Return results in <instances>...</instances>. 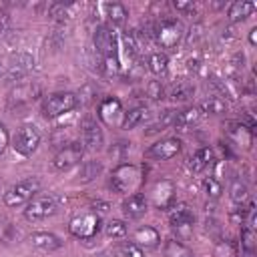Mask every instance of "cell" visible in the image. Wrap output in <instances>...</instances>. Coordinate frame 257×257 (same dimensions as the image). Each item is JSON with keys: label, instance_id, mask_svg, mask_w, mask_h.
<instances>
[{"label": "cell", "instance_id": "obj_1", "mask_svg": "<svg viewBox=\"0 0 257 257\" xmlns=\"http://www.w3.org/2000/svg\"><path fill=\"white\" fill-rule=\"evenodd\" d=\"M78 106V96L74 92H68V90H60V92H52L48 94L44 100H42V114L46 118H56V116H62L70 110H74Z\"/></svg>", "mask_w": 257, "mask_h": 257}, {"label": "cell", "instance_id": "obj_2", "mask_svg": "<svg viewBox=\"0 0 257 257\" xmlns=\"http://www.w3.org/2000/svg\"><path fill=\"white\" fill-rule=\"evenodd\" d=\"M141 171H139V167H135V165H131V163H122V165H118L114 171H112V175H110V187L116 191V193H122V195H133L137 189H139V185H141Z\"/></svg>", "mask_w": 257, "mask_h": 257}, {"label": "cell", "instance_id": "obj_3", "mask_svg": "<svg viewBox=\"0 0 257 257\" xmlns=\"http://www.w3.org/2000/svg\"><path fill=\"white\" fill-rule=\"evenodd\" d=\"M40 179L38 177H28L22 179L20 183L12 185L6 193H4V205L6 207H20L24 203H28L30 199H34L40 193Z\"/></svg>", "mask_w": 257, "mask_h": 257}, {"label": "cell", "instance_id": "obj_4", "mask_svg": "<svg viewBox=\"0 0 257 257\" xmlns=\"http://www.w3.org/2000/svg\"><path fill=\"white\" fill-rule=\"evenodd\" d=\"M58 211V197L54 193H38L28 201L24 209V217L28 221H44Z\"/></svg>", "mask_w": 257, "mask_h": 257}, {"label": "cell", "instance_id": "obj_5", "mask_svg": "<svg viewBox=\"0 0 257 257\" xmlns=\"http://www.w3.org/2000/svg\"><path fill=\"white\" fill-rule=\"evenodd\" d=\"M40 145V133L34 124H22L20 128H16L14 137H12V149L22 155V157H30Z\"/></svg>", "mask_w": 257, "mask_h": 257}, {"label": "cell", "instance_id": "obj_6", "mask_svg": "<svg viewBox=\"0 0 257 257\" xmlns=\"http://www.w3.org/2000/svg\"><path fill=\"white\" fill-rule=\"evenodd\" d=\"M68 231L76 239H92L100 231V217L96 213H80L70 219Z\"/></svg>", "mask_w": 257, "mask_h": 257}, {"label": "cell", "instance_id": "obj_7", "mask_svg": "<svg viewBox=\"0 0 257 257\" xmlns=\"http://www.w3.org/2000/svg\"><path fill=\"white\" fill-rule=\"evenodd\" d=\"M155 36L163 48H175L183 38V24L177 18H163L155 28Z\"/></svg>", "mask_w": 257, "mask_h": 257}, {"label": "cell", "instance_id": "obj_8", "mask_svg": "<svg viewBox=\"0 0 257 257\" xmlns=\"http://www.w3.org/2000/svg\"><path fill=\"white\" fill-rule=\"evenodd\" d=\"M40 84L38 82H24V84H18L16 88L10 90L8 94V106L14 110L18 108H24L28 104H32L38 96H40Z\"/></svg>", "mask_w": 257, "mask_h": 257}, {"label": "cell", "instance_id": "obj_9", "mask_svg": "<svg viewBox=\"0 0 257 257\" xmlns=\"http://www.w3.org/2000/svg\"><path fill=\"white\" fill-rule=\"evenodd\" d=\"M92 42H94L96 52L102 58H116V36L106 24L96 26V30L92 34Z\"/></svg>", "mask_w": 257, "mask_h": 257}, {"label": "cell", "instance_id": "obj_10", "mask_svg": "<svg viewBox=\"0 0 257 257\" xmlns=\"http://www.w3.org/2000/svg\"><path fill=\"white\" fill-rule=\"evenodd\" d=\"M82 153H84V149H82L80 143H68V145H64V147L54 155L52 165H54L56 171H68V169L80 165Z\"/></svg>", "mask_w": 257, "mask_h": 257}, {"label": "cell", "instance_id": "obj_11", "mask_svg": "<svg viewBox=\"0 0 257 257\" xmlns=\"http://www.w3.org/2000/svg\"><path fill=\"white\" fill-rule=\"evenodd\" d=\"M96 114H98V118H100L104 124H108V126H120V124H122V116H124L122 104H120V100L114 98V96L102 98L100 104H98Z\"/></svg>", "mask_w": 257, "mask_h": 257}, {"label": "cell", "instance_id": "obj_12", "mask_svg": "<svg viewBox=\"0 0 257 257\" xmlns=\"http://www.w3.org/2000/svg\"><path fill=\"white\" fill-rule=\"evenodd\" d=\"M32 66H34V60H32V56H30L28 52H16V54L10 58V62H8L6 80L18 82V80L26 78V76L30 74Z\"/></svg>", "mask_w": 257, "mask_h": 257}, {"label": "cell", "instance_id": "obj_13", "mask_svg": "<svg viewBox=\"0 0 257 257\" xmlns=\"http://www.w3.org/2000/svg\"><path fill=\"white\" fill-rule=\"evenodd\" d=\"M80 133H82V143L90 149V151H100L102 145H104V135H102V128L100 124L86 116L82 122H80Z\"/></svg>", "mask_w": 257, "mask_h": 257}, {"label": "cell", "instance_id": "obj_14", "mask_svg": "<svg viewBox=\"0 0 257 257\" xmlns=\"http://www.w3.org/2000/svg\"><path fill=\"white\" fill-rule=\"evenodd\" d=\"M181 153V141L179 139H163V141H157L155 145H151L147 149V157L149 159H155V161H167V159H173Z\"/></svg>", "mask_w": 257, "mask_h": 257}, {"label": "cell", "instance_id": "obj_15", "mask_svg": "<svg viewBox=\"0 0 257 257\" xmlns=\"http://www.w3.org/2000/svg\"><path fill=\"white\" fill-rule=\"evenodd\" d=\"M169 223L175 229H185L195 223V213L187 203H177L169 211Z\"/></svg>", "mask_w": 257, "mask_h": 257}, {"label": "cell", "instance_id": "obj_16", "mask_svg": "<svg viewBox=\"0 0 257 257\" xmlns=\"http://www.w3.org/2000/svg\"><path fill=\"white\" fill-rule=\"evenodd\" d=\"M149 209V201L143 193H133L122 201V213L128 219H141Z\"/></svg>", "mask_w": 257, "mask_h": 257}, {"label": "cell", "instance_id": "obj_17", "mask_svg": "<svg viewBox=\"0 0 257 257\" xmlns=\"http://www.w3.org/2000/svg\"><path fill=\"white\" fill-rule=\"evenodd\" d=\"M173 197H175V185L167 179H161L155 189H153V203L155 207L159 209H169V205L173 203Z\"/></svg>", "mask_w": 257, "mask_h": 257}, {"label": "cell", "instance_id": "obj_18", "mask_svg": "<svg viewBox=\"0 0 257 257\" xmlns=\"http://www.w3.org/2000/svg\"><path fill=\"white\" fill-rule=\"evenodd\" d=\"M227 135H229V139L235 143V145H239V147H245V149H249L251 147V143H253V133H251V128L245 124V122H227Z\"/></svg>", "mask_w": 257, "mask_h": 257}, {"label": "cell", "instance_id": "obj_19", "mask_svg": "<svg viewBox=\"0 0 257 257\" xmlns=\"http://www.w3.org/2000/svg\"><path fill=\"white\" fill-rule=\"evenodd\" d=\"M159 241H161L159 231H157L155 227H149V225L139 227V229L135 231V235H133V243L139 245L141 249H143V247H145V249H153V247L159 245Z\"/></svg>", "mask_w": 257, "mask_h": 257}, {"label": "cell", "instance_id": "obj_20", "mask_svg": "<svg viewBox=\"0 0 257 257\" xmlns=\"http://www.w3.org/2000/svg\"><path fill=\"white\" fill-rule=\"evenodd\" d=\"M30 243H32L36 249H42V251H56V249L62 247L60 237H56L54 233H48V231L32 233V235H30Z\"/></svg>", "mask_w": 257, "mask_h": 257}, {"label": "cell", "instance_id": "obj_21", "mask_svg": "<svg viewBox=\"0 0 257 257\" xmlns=\"http://www.w3.org/2000/svg\"><path fill=\"white\" fill-rule=\"evenodd\" d=\"M201 114H203V112H201L199 108H195V106L177 110L173 126H177V128H181V131H187V128H191L193 124H197V122L201 120Z\"/></svg>", "mask_w": 257, "mask_h": 257}, {"label": "cell", "instance_id": "obj_22", "mask_svg": "<svg viewBox=\"0 0 257 257\" xmlns=\"http://www.w3.org/2000/svg\"><path fill=\"white\" fill-rule=\"evenodd\" d=\"M253 10H255V4L253 2H249V0H235L229 6L227 16H229L231 22H243L245 18H249L253 14Z\"/></svg>", "mask_w": 257, "mask_h": 257}, {"label": "cell", "instance_id": "obj_23", "mask_svg": "<svg viewBox=\"0 0 257 257\" xmlns=\"http://www.w3.org/2000/svg\"><path fill=\"white\" fill-rule=\"evenodd\" d=\"M213 161V151L209 147H201L199 151L193 153V157L189 159V169L193 173H201L209 167V163Z\"/></svg>", "mask_w": 257, "mask_h": 257}, {"label": "cell", "instance_id": "obj_24", "mask_svg": "<svg viewBox=\"0 0 257 257\" xmlns=\"http://www.w3.org/2000/svg\"><path fill=\"white\" fill-rule=\"evenodd\" d=\"M149 108L147 106H135V108H131L128 112H124V116H122V128H135V126H139V124H143L147 118H149Z\"/></svg>", "mask_w": 257, "mask_h": 257}, {"label": "cell", "instance_id": "obj_25", "mask_svg": "<svg viewBox=\"0 0 257 257\" xmlns=\"http://www.w3.org/2000/svg\"><path fill=\"white\" fill-rule=\"evenodd\" d=\"M193 94H195V86H193L189 80H179V82H175V84L171 86V90H169V96H171L173 100H177V102L191 100Z\"/></svg>", "mask_w": 257, "mask_h": 257}, {"label": "cell", "instance_id": "obj_26", "mask_svg": "<svg viewBox=\"0 0 257 257\" xmlns=\"http://www.w3.org/2000/svg\"><path fill=\"white\" fill-rule=\"evenodd\" d=\"M104 10H106V18L114 24V26H122L126 22V8L120 4V2H106L104 4Z\"/></svg>", "mask_w": 257, "mask_h": 257}, {"label": "cell", "instance_id": "obj_27", "mask_svg": "<svg viewBox=\"0 0 257 257\" xmlns=\"http://www.w3.org/2000/svg\"><path fill=\"white\" fill-rule=\"evenodd\" d=\"M163 253H165V257H195L193 251H191L187 245H183L181 241H177V239L165 241Z\"/></svg>", "mask_w": 257, "mask_h": 257}, {"label": "cell", "instance_id": "obj_28", "mask_svg": "<svg viewBox=\"0 0 257 257\" xmlns=\"http://www.w3.org/2000/svg\"><path fill=\"white\" fill-rule=\"evenodd\" d=\"M147 64H149V70H151L153 74L161 76V74H165L167 68H169V58H167V54H163V52H153V54H149Z\"/></svg>", "mask_w": 257, "mask_h": 257}, {"label": "cell", "instance_id": "obj_29", "mask_svg": "<svg viewBox=\"0 0 257 257\" xmlns=\"http://www.w3.org/2000/svg\"><path fill=\"white\" fill-rule=\"evenodd\" d=\"M199 110H203L207 114H223L227 110V102L223 98H219V96H209V98H205L201 102Z\"/></svg>", "mask_w": 257, "mask_h": 257}, {"label": "cell", "instance_id": "obj_30", "mask_svg": "<svg viewBox=\"0 0 257 257\" xmlns=\"http://www.w3.org/2000/svg\"><path fill=\"white\" fill-rule=\"evenodd\" d=\"M229 197L235 205H243L247 201V185L241 179H233V183L229 187Z\"/></svg>", "mask_w": 257, "mask_h": 257}, {"label": "cell", "instance_id": "obj_31", "mask_svg": "<svg viewBox=\"0 0 257 257\" xmlns=\"http://www.w3.org/2000/svg\"><path fill=\"white\" fill-rule=\"evenodd\" d=\"M102 171V165L98 161H86L82 167H80V179L82 181H92L94 177H98Z\"/></svg>", "mask_w": 257, "mask_h": 257}, {"label": "cell", "instance_id": "obj_32", "mask_svg": "<svg viewBox=\"0 0 257 257\" xmlns=\"http://www.w3.org/2000/svg\"><path fill=\"white\" fill-rule=\"evenodd\" d=\"M215 257H237V245L229 239H223L215 245Z\"/></svg>", "mask_w": 257, "mask_h": 257}, {"label": "cell", "instance_id": "obj_33", "mask_svg": "<svg viewBox=\"0 0 257 257\" xmlns=\"http://www.w3.org/2000/svg\"><path fill=\"white\" fill-rule=\"evenodd\" d=\"M48 16H50L52 20H56V22L66 20V18H68V4H64V2H54V4H50Z\"/></svg>", "mask_w": 257, "mask_h": 257}, {"label": "cell", "instance_id": "obj_34", "mask_svg": "<svg viewBox=\"0 0 257 257\" xmlns=\"http://www.w3.org/2000/svg\"><path fill=\"white\" fill-rule=\"evenodd\" d=\"M139 32H135V30H131V32H124V36H122V40H124V46H126V54H131V56H135L137 52H139V48H141V44H139Z\"/></svg>", "mask_w": 257, "mask_h": 257}, {"label": "cell", "instance_id": "obj_35", "mask_svg": "<svg viewBox=\"0 0 257 257\" xmlns=\"http://www.w3.org/2000/svg\"><path fill=\"white\" fill-rule=\"evenodd\" d=\"M118 253H120V257H145V251L139 245H135L133 241L120 243L118 245Z\"/></svg>", "mask_w": 257, "mask_h": 257}, {"label": "cell", "instance_id": "obj_36", "mask_svg": "<svg viewBox=\"0 0 257 257\" xmlns=\"http://www.w3.org/2000/svg\"><path fill=\"white\" fill-rule=\"evenodd\" d=\"M106 235L112 237V239H120V237L126 235V225H124L122 221H118V219H112V221L106 225Z\"/></svg>", "mask_w": 257, "mask_h": 257}, {"label": "cell", "instance_id": "obj_37", "mask_svg": "<svg viewBox=\"0 0 257 257\" xmlns=\"http://www.w3.org/2000/svg\"><path fill=\"white\" fill-rule=\"evenodd\" d=\"M241 249L245 253H253V249H255V231L249 227H245L241 231Z\"/></svg>", "mask_w": 257, "mask_h": 257}, {"label": "cell", "instance_id": "obj_38", "mask_svg": "<svg viewBox=\"0 0 257 257\" xmlns=\"http://www.w3.org/2000/svg\"><path fill=\"white\" fill-rule=\"evenodd\" d=\"M203 189H205V191H207V195H211V197H219V195H221V191H223L221 183H219L217 179H213V177H207V179L203 181Z\"/></svg>", "mask_w": 257, "mask_h": 257}, {"label": "cell", "instance_id": "obj_39", "mask_svg": "<svg viewBox=\"0 0 257 257\" xmlns=\"http://www.w3.org/2000/svg\"><path fill=\"white\" fill-rule=\"evenodd\" d=\"M145 90H147V96H151L153 100H159V98H163V94H165V88L161 86L159 80H151Z\"/></svg>", "mask_w": 257, "mask_h": 257}, {"label": "cell", "instance_id": "obj_40", "mask_svg": "<svg viewBox=\"0 0 257 257\" xmlns=\"http://www.w3.org/2000/svg\"><path fill=\"white\" fill-rule=\"evenodd\" d=\"M173 6H175V10H179V12H183V14H193L195 12V2H185V0H175L173 2Z\"/></svg>", "mask_w": 257, "mask_h": 257}, {"label": "cell", "instance_id": "obj_41", "mask_svg": "<svg viewBox=\"0 0 257 257\" xmlns=\"http://www.w3.org/2000/svg\"><path fill=\"white\" fill-rule=\"evenodd\" d=\"M8 141H10V137H8V131H6V126L0 122V155L6 151V147H8Z\"/></svg>", "mask_w": 257, "mask_h": 257}, {"label": "cell", "instance_id": "obj_42", "mask_svg": "<svg viewBox=\"0 0 257 257\" xmlns=\"http://www.w3.org/2000/svg\"><path fill=\"white\" fill-rule=\"evenodd\" d=\"M8 24H10V20H8V16H6V14H0V34H4V32H6V28H8Z\"/></svg>", "mask_w": 257, "mask_h": 257}, {"label": "cell", "instance_id": "obj_43", "mask_svg": "<svg viewBox=\"0 0 257 257\" xmlns=\"http://www.w3.org/2000/svg\"><path fill=\"white\" fill-rule=\"evenodd\" d=\"M249 42H251V44H257V28H253V30L249 32Z\"/></svg>", "mask_w": 257, "mask_h": 257}, {"label": "cell", "instance_id": "obj_44", "mask_svg": "<svg viewBox=\"0 0 257 257\" xmlns=\"http://www.w3.org/2000/svg\"><path fill=\"white\" fill-rule=\"evenodd\" d=\"M235 60H237V62H243V54H235ZM233 64H235V62H233ZM235 68L239 70V68H243V66H241V64H235Z\"/></svg>", "mask_w": 257, "mask_h": 257}, {"label": "cell", "instance_id": "obj_45", "mask_svg": "<svg viewBox=\"0 0 257 257\" xmlns=\"http://www.w3.org/2000/svg\"><path fill=\"white\" fill-rule=\"evenodd\" d=\"M96 257H116L114 253H110V251H102V253H98Z\"/></svg>", "mask_w": 257, "mask_h": 257}, {"label": "cell", "instance_id": "obj_46", "mask_svg": "<svg viewBox=\"0 0 257 257\" xmlns=\"http://www.w3.org/2000/svg\"><path fill=\"white\" fill-rule=\"evenodd\" d=\"M4 74V66H2V62H0V76Z\"/></svg>", "mask_w": 257, "mask_h": 257}]
</instances>
